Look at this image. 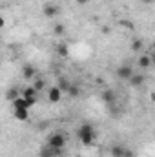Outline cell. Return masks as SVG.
<instances>
[{"label": "cell", "mask_w": 155, "mask_h": 157, "mask_svg": "<svg viewBox=\"0 0 155 157\" xmlns=\"http://www.w3.org/2000/svg\"><path fill=\"white\" fill-rule=\"evenodd\" d=\"M60 97H62V91H60L57 86H55V88H51V90H49V93H47V101H49V102H53V104H55V102H59V101H60Z\"/></svg>", "instance_id": "cell-6"}, {"label": "cell", "mask_w": 155, "mask_h": 157, "mask_svg": "<svg viewBox=\"0 0 155 157\" xmlns=\"http://www.w3.org/2000/svg\"><path fill=\"white\" fill-rule=\"evenodd\" d=\"M137 64H139L141 68H150V66H152V57H150V55H141L139 60H137Z\"/></svg>", "instance_id": "cell-11"}, {"label": "cell", "mask_w": 155, "mask_h": 157, "mask_svg": "<svg viewBox=\"0 0 155 157\" xmlns=\"http://www.w3.org/2000/svg\"><path fill=\"white\" fill-rule=\"evenodd\" d=\"M122 157H133V152H131V150H128V148H124V154H122Z\"/></svg>", "instance_id": "cell-22"}, {"label": "cell", "mask_w": 155, "mask_h": 157, "mask_svg": "<svg viewBox=\"0 0 155 157\" xmlns=\"http://www.w3.org/2000/svg\"><path fill=\"white\" fill-rule=\"evenodd\" d=\"M35 82H33V88H35V91L37 93H40L44 88H46V82H44V78H33Z\"/></svg>", "instance_id": "cell-15"}, {"label": "cell", "mask_w": 155, "mask_h": 157, "mask_svg": "<svg viewBox=\"0 0 155 157\" xmlns=\"http://www.w3.org/2000/svg\"><path fill=\"white\" fill-rule=\"evenodd\" d=\"M131 75H133V70H131L130 64H122V66L117 68V77L119 78H122V80H130Z\"/></svg>", "instance_id": "cell-5"}, {"label": "cell", "mask_w": 155, "mask_h": 157, "mask_svg": "<svg viewBox=\"0 0 155 157\" xmlns=\"http://www.w3.org/2000/svg\"><path fill=\"white\" fill-rule=\"evenodd\" d=\"M130 82H131V86H141V84L144 82V77H142V75H131Z\"/></svg>", "instance_id": "cell-19"}, {"label": "cell", "mask_w": 155, "mask_h": 157, "mask_svg": "<svg viewBox=\"0 0 155 157\" xmlns=\"http://www.w3.org/2000/svg\"><path fill=\"white\" fill-rule=\"evenodd\" d=\"M64 31H66V28H64L62 24H55V26H53V33H55V35H64Z\"/></svg>", "instance_id": "cell-21"}, {"label": "cell", "mask_w": 155, "mask_h": 157, "mask_svg": "<svg viewBox=\"0 0 155 157\" xmlns=\"http://www.w3.org/2000/svg\"><path fill=\"white\" fill-rule=\"evenodd\" d=\"M77 135H78V139H80V143H82V144L89 146V144L95 141V128H93L89 122H84V124H80Z\"/></svg>", "instance_id": "cell-1"}, {"label": "cell", "mask_w": 155, "mask_h": 157, "mask_svg": "<svg viewBox=\"0 0 155 157\" xmlns=\"http://www.w3.org/2000/svg\"><path fill=\"white\" fill-rule=\"evenodd\" d=\"M66 93H68L70 97H78V95H80V88L75 86V84H71V86H70V90H68Z\"/></svg>", "instance_id": "cell-18"}, {"label": "cell", "mask_w": 155, "mask_h": 157, "mask_svg": "<svg viewBox=\"0 0 155 157\" xmlns=\"http://www.w3.org/2000/svg\"><path fill=\"white\" fill-rule=\"evenodd\" d=\"M13 110H29V104L24 97H18L13 101Z\"/></svg>", "instance_id": "cell-8"}, {"label": "cell", "mask_w": 155, "mask_h": 157, "mask_svg": "<svg viewBox=\"0 0 155 157\" xmlns=\"http://www.w3.org/2000/svg\"><path fill=\"white\" fill-rule=\"evenodd\" d=\"M122 154H124V146H120V144L112 146V157H122Z\"/></svg>", "instance_id": "cell-17"}, {"label": "cell", "mask_w": 155, "mask_h": 157, "mask_svg": "<svg viewBox=\"0 0 155 157\" xmlns=\"http://www.w3.org/2000/svg\"><path fill=\"white\" fill-rule=\"evenodd\" d=\"M141 2H144V4H152L153 0H141Z\"/></svg>", "instance_id": "cell-26"}, {"label": "cell", "mask_w": 155, "mask_h": 157, "mask_svg": "<svg viewBox=\"0 0 155 157\" xmlns=\"http://www.w3.org/2000/svg\"><path fill=\"white\" fill-rule=\"evenodd\" d=\"M70 86H71V82H70L66 77H60V78H59V86H57V88H59L62 93H64V91H68V90H70Z\"/></svg>", "instance_id": "cell-12"}, {"label": "cell", "mask_w": 155, "mask_h": 157, "mask_svg": "<svg viewBox=\"0 0 155 157\" xmlns=\"http://www.w3.org/2000/svg\"><path fill=\"white\" fill-rule=\"evenodd\" d=\"M102 101H104L106 104H113V102H115V91H112V90L102 91Z\"/></svg>", "instance_id": "cell-10"}, {"label": "cell", "mask_w": 155, "mask_h": 157, "mask_svg": "<svg viewBox=\"0 0 155 157\" xmlns=\"http://www.w3.org/2000/svg\"><path fill=\"white\" fill-rule=\"evenodd\" d=\"M88 2H89V0H77V4H78V6H86Z\"/></svg>", "instance_id": "cell-25"}, {"label": "cell", "mask_w": 155, "mask_h": 157, "mask_svg": "<svg viewBox=\"0 0 155 157\" xmlns=\"http://www.w3.org/2000/svg\"><path fill=\"white\" fill-rule=\"evenodd\" d=\"M42 13H44V17H46V18H55V17L60 13V9H59V6H57V4L47 2V4H44V6H42Z\"/></svg>", "instance_id": "cell-3"}, {"label": "cell", "mask_w": 155, "mask_h": 157, "mask_svg": "<svg viewBox=\"0 0 155 157\" xmlns=\"http://www.w3.org/2000/svg\"><path fill=\"white\" fill-rule=\"evenodd\" d=\"M64 154V148H51V146H46L39 152V157H60Z\"/></svg>", "instance_id": "cell-4"}, {"label": "cell", "mask_w": 155, "mask_h": 157, "mask_svg": "<svg viewBox=\"0 0 155 157\" xmlns=\"http://www.w3.org/2000/svg\"><path fill=\"white\" fill-rule=\"evenodd\" d=\"M22 75H24V78H28V80H33V78L37 77V70L31 64H26L22 68Z\"/></svg>", "instance_id": "cell-7"}, {"label": "cell", "mask_w": 155, "mask_h": 157, "mask_svg": "<svg viewBox=\"0 0 155 157\" xmlns=\"http://www.w3.org/2000/svg\"><path fill=\"white\" fill-rule=\"evenodd\" d=\"M66 143H68V137L64 133H53L47 139V146H51V148H64Z\"/></svg>", "instance_id": "cell-2"}, {"label": "cell", "mask_w": 155, "mask_h": 157, "mask_svg": "<svg viewBox=\"0 0 155 157\" xmlns=\"http://www.w3.org/2000/svg\"><path fill=\"white\" fill-rule=\"evenodd\" d=\"M15 119L17 121H28L29 119V113H28V110H15Z\"/></svg>", "instance_id": "cell-14"}, {"label": "cell", "mask_w": 155, "mask_h": 157, "mask_svg": "<svg viewBox=\"0 0 155 157\" xmlns=\"http://www.w3.org/2000/svg\"><path fill=\"white\" fill-rule=\"evenodd\" d=\"M141 49H142V40H141V39H135L133 42H131V51L139 53Z\"/></svg>", "instance_id": "cell-20"}, {"label": "cell", "mask_w": 155, "mask_h": 157, "mask_svg": "<svg viewBox=\"0 0 155 157\" xmlns=\"http://www.w3.org/2000/svg\"><path fill=\"white\" fill-rule=\"evenodd\" d=\"M18 97H20V91H18L17 88H11V90H7V91H6V99H7V101H11V102H13L15 99H18Z\"/></svg>", "instance_id": "cell-13"}, {"label": "cell", "mask_w": 155, "mask_h": 157, "mask_svg": "<svg viewBox=\"0 0 155 157\" xmlns=\"http://www.w3.org/2000/svg\"><path fill=\"white\" fill-rule=\"evenodd\" d=\"M20 97H24V99H35V97H39V93L35 91L33 86H28V88H24L20 91Z\"/></svg>", "instance_id": "cell-9"}, {"label": "cell", "mask_w": 155, "mask_h": 157, "mask_svg": "<svg viewBox=\"0 0 155 157\" xmlns=\"http://www.w3.org/2000/svg\"><path fill=\"white\" fill-rule=\"evenodd\" d=\"M4 26H6V20H4V17H2V15H0V29H2V28H4Z\"/></svg>", "instance_id": "cell-24"}, {"label": "cell", "mask_w": 155, "mask_h": 157, "mask_svg": "<svg viewBox=\"0 0 155 157\" xmlns=\"http://www.w3.org/2000/svg\"><path fill=\"white\" fill-rule=\"evenodd\" d=\"M120 26H126V28H133V24H130V22H126V20H120Z\"/></svg>", "instance_id": "cell-23"}, {"label": "cell", "mask_w": 155, "mask_h": 157, "mask_svg": "<svg viewBox=\"0 0 155 157\" xmlns=\"http://www.w3.org/2000/svg\"><path fill=\"white\" fill-rule=\"evenodd\" d=\"M57 53H59L60 57H68V55H70L68 44H59V46H57Z\"/></svg>", "instance_id": "cell-16"}]
</instances>
